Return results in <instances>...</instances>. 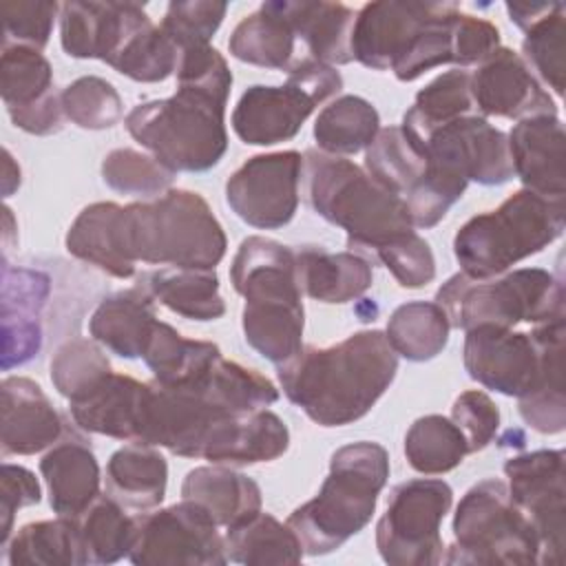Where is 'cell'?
Wrapping results in <instances>:
<instances>
[{
	"instance_id": "obj_8",
	"label": "cell",
	"mask_w": 566,
	"mask_h": 566,
	"mask_svg": "<svg viewBox=\"0 0 566 566\" xmlns=\"http://www.w3.org/2000/svg\"><path fill=\"white\" fill-rule=\"evenodd\" d=\"M564 316L533 332L478 325L467 329L462 360L471 380L502 396H564Z\"/></svg>"
},
{
	"instance_id": "obj_40",
	"label": "cell",
	"mask_w": 566,
	"mask_h": 566,
	"mask_svg": "<svg viewBox=\"0 0 566 566\" xmlns=\"http://www.w3.org/2000/svg\"><path fill=\"white\" fill-rule=\"evenodd\" d=\"M449 329V318L436 301H409L391 312L385 336L398 356L424 363L447 347Z\"/></svg>"
},
{
	"instance_id": "obj_22",
	"label": "cell",
	"mask_w": 566,
	"mask_h": 566,
	"mask_svg": "<svg viewBox=\"0 0 566 566\" xmlns=\"http://www.w3.org/2000/svg\"><path fill=\"white\" fill-rule=\"evenodd\" d=\"M433 9L436 2H367L352 29L354 60L374 71L391 69Z\"/></svg>"
},
{
	"instance_id": "obj_34",
	"label": "cell",
	"mask_w": 566,
	"mask_h": 566,
	"mask_svg": "<svg viewBox=\"0 0 566 566\" xmlns=\"http://www.w3.org/2000/svg\"><path fill=\"white\" fill-rule=\"evenodd\" d=\"M4 557L9 566H80L86 562L80 526L75 517L29 522L7 539Z\"/></svg>"
},
{
	"instance_id": "obj_42",
	"label": "cell",
	"mask_w": 566,
	"mask_h": 566,
	"mask_svg": "<svg viewBox=\"0 0 566 566\" xmlns=\"http://www.w3.org/2000/svg\"><path fill=\"white\" fill-rule=\"evenodd\" d=\"M469 453L462 431L451 418L429 413L418 418L405 436V455L413 471L440 475L462 464Z\"/></svg>"
},
{
	"instance_id": "obj_12",
	"label": "cell",
	"mask_w": 566,
	"mask_h": 566,
	"mask_svg": "<svg viewBox=\"0 0 566 566\" xmlns=\"http://www.w3.org/2000/svg\"><path fill=\"white\" fill-rule=\"evenodd\" d=\"M343 88L336 66L303 57L287 69L281 86L254 84L239 97L230 124L234 135L250 146H274L298 135L312 111Z\"/></svg>"
},
{
	"instance_id": "obj_25",
	"label": "cell",
	"mask_w": 566,
	"mask_h": 566,
	"mask_svg": "<svg viewBox=\"0 0 566 566\" xmlns=\"http://www.w3.org/2000/svg\"><path fill=\"white\" fill-rule=\"evenodd\" d=\"M49 489V504L62 517L82 515L99 497V464L88 442L66 431L40 460Z\"/></svg>"
},
{
	"instance_id": "obj_48",
	"label": "cell",
	"mask_w": 566,
	"mask_h": 566,
	"mask_svg": "<svg viewBox=\"0 0 566 566\" xmlns=\"http://www.w3.org/2000/svg\"><path fill=\"white\" fill-rule=\"evenodd\" d=\"M64 117L86 130L115 126L124 115L117 88L99 75H82L60 91Z\"/></svg>"
},
{
	"instance_id": "obj_18",
	"label": "cell",
	"mask_w": 566,
	"mask_h": 566,
	"mask_svg": "<svg viewBox=\"0 0 566 566\" xmlns=\"http://www.w3.org/2000/svg\"><path fill=\"white\" fill-rule=\"evenodd\" d=\"M0 95L4 108L20 130L29 135H53L64 126L60 93L53 88V69L42 51L7 44L0 55Z\"/></svg>"
},
{
	"instance_id": "obj_50",
	"label": "cell",
	"mask_w": 566,
	"mask_h": 566,
	"mask_svg": "<svg viewBox=\"0 0 566 566\" xmlns=\"http://www.w3.org/2000/svg\"><path fill=\"white\" fill-rule=\"evenodd\" d=\"M467 186H469L467 179L427 161L422 177L402 197L407 201L413 228L429 230L438 226L449 212V208L464 195Z\"/></svg>"
},
{
	"instance_id": "obj_54",
	"label": "cell",
	"mask_w": 566,
	"mask_h": 566,
	"mask_svg": "<svg viewBox=\"0 0 566 566\" xmlns=\"http://www.w3.org/2000/svg\"><path fill=\"white\" fill-rule=\"evenodd\" d=\"M451 420L462 431L469 453H475L493 442L500 429V409L484 391L469 389L453 400Z\"/></svg>"
},
{
	"instance_id": "obj_30",
	"label": "cell",
	"mask_w": 566,
	"mask_h": 566,
	"mask_svg": "<svg viewBox=\"0 0 566 566\" xmlns=\"http://www.w3.org/2000/svg\"><path fill=\"white\" fill-rule=\"evenodd\" d=\"M276 11L290 22L296 38H301L312 57L325 64H349L352 29L356 11L340 2L325 0H272Z\"/></svg>"
},
{
	"instance_id": "obj_39",
	"label": "cell",
	"mask_w": 566,
	"mask_h": 566,
	"mask_svg": "<svg viewBox=\"0 0 566 566\" xmlns=\"http://www.w3.org/2000/svg\"><path fill=\"white\" fill-rule=\"evenodd\" d=\"M228 562L237 564H298L305 555L298 535L270 513H256L248 522L226 528Z\"/></svg>"
},
{
	"instance_id": "obj_29",
	"label": "cell",
	"mask_w": 566,
	"mask_h": 566,
	"mask_svg": "<svg viewBox=\"0 0 566 566\" xmlns=\"http://www.w3.org/2000/svg\"><path fill=\"white\" fill-rule=\"evenodd\" d=\"M294 254L301 292L314 301L349 303L371 287V261L358 252H329L321 245H298Z\"/></svg>"
},
{
	"instance_id": "obj_7",
	"label": "cell",
	"mask_w": 566,
	"mask_h": 566,
	"mask_svg": "<svg viewBox=\"0 0 566 566\" xmlns=\"http://www.w3.org/2000/svg\"><path fill=\"white\" fill-rule=\"evenodd\" d=\"M228 97L226 91L177 84L175 95L137 104L124 126L172 172H206L228 150Z\"/></svg>"
},
{
	"instance_id": "obj_11",
	"label": "cell",
	"mask_w": 566,
	"mask_h": 566,
	"mask_svg": "<svg viewBox=\"0 0 566 566\" xmlns=\"http://www.w3.org/2000/svg\"><path fill=\"white\" fill-rule=\"evenodd\" d=\"M444 564H539V539L500 478L475 482L455 506Z\"/></svg>"
},
{
	"instance_id": "obj_41",
	"label": "cell",
	"mask_w": 566,
	"mask_h": 566,
	"mask_svg": "<svg viewBox=\"0 0 566 566\" xmlns=\"http://www.w3.org/2000/svg\"><path fill=\"white\" fill-rule=\"evenodd\" d=\"M142 358L155 380L179 385L201 376L217 358H221V349L210 340L186 338L172 325L157 321Z\"/></svg>"
},
{
	"instance_id": "obj_16",
	"label": "cell",
	"mask_w": 566,
	"mask_h": 566,
	"mask_svg": "<svg viewBox=\"0 0 566 566\" xmlns=\"http://www.w3.org/2000/svg\"><path fill=\"white\" fill-rule=\"evenodd\" d=\"M301 177L303 155L296 150L254 155L226 181V201L248 226L276 230L296 214Z\"/></svg>"
},
{
	"instance_id": "obj_33",
	"label": "cell",
	"mask_w": 566,
	"mask_h": 566,
	"mask_svg": "<svg viewBox=\"0 0 566 566\" xmlns=\"http://www.w3.org/2000/svg\"><path fill=\"white\" fill-rule=\"evenodd\" d=\"M137 285L164 307L190 321H217L226 314L214 270L159 268L144 272Z\"/></svg>"
},
{
	"instance_id": "obj_2",
	"label": "cell",
	"mask_w": 566,
	"mask_h": 566,
	"mask_svg": "<svg viewBox=\"0 0 566 566\" xmlns=\"http://www.w3.org/2000/svg\"><path fill=\"white\" fill-rule=\"evenodd\" d=\"M276 400L279 389L270 378L221 356L188 382H146L135 442L164 447L181 458H201L203 440L217 420L265 409Z\"/></svg>"
},
{
	"instance_id": "obj_6",
	"label": "cell",
	"mask_w": 566,
	"mask_h": 566,
	"mask_svg": "<svg viewBox=\"0 0 566 566\" xmlns=\"http://www.w3.org/2000/svg\"><path fill=\"white\" fill-rule=\"evenodd\" d=\"M387 478L389 453L382 444L358 440L336 449L318 493L287 517L305 555H327L358 535L371 522Z\"/></svg>"
},
{
	"instance_id": "obj_15",
	"label": "cell",
	"mask_w": 566,
	"mask_h": 566,
	"mask_svg": "<svg viewBox=\"0 0 566 566\" xmlns=\"http://www.w3.org/2000/svg\"><path fill=\"white\" fill-rule=\"evenodd\" d=\"M511 500L533 524L539 539V564L559 566L564 557V449H537L504 462Z\"/></svg>"
},
{
	"instance_id": "obj_56",
	"label": "cell",
	"mask_w": 566,
	"mask_h": 566,
	"mask_svg": "<svg viewBox=\"0 0 566 566\" xmlns=\"http://www.w3.org/2000/svg\"><path fill=\"white\" fill-rule=\"evenodd\" d=\"M551 7L553 2H506V13L511 22L524 31L537 18H542Z\"/></svg>"
},
{
	"instance_id": "obj_13",
	"label": "cell",
	"mask_w": 566,
	"mask_h": 566,
	"mask_svg": "<svg viewBox=\"0 0 566 566\" xmlns=\"http://www.w3.org/2000/svg\"><path fill=\"white\" fill-rule=\"evenodd\" d=\"M453 504L444 480L416 478L391 489L376 524V548L391 566H433L444 557L440 526Z\"/></svg>"
},
{
	"instance_id": "obj_20",
	"label": "cell",
	"mask_w": 566,
	"mask_h": 566,
	"mask_svg": "<svg viewBox=\"0 0 566 566\" xmlns=\"http://www.w3.org/2000/svg\"><path fill=\"white\" fill-rule=\"evenodd\" d=\"M150 22L137 2H82L60 4V42L66 55L77 60H108L124 42Z\"/></svg>"
},
{
	"instance_id": "obj_4",
	"label": "cell",
	"mask_w": 566,
	"mask_h": 566,
	"mask_svg": "<svg viewBox=\"0 0 566 566\" xmlns=\"http://www.w3.org/2000/svg\"><path fill=\"white\" fill-rule=\"evenodd\" d=\"M117 243L128 263L214 270L226 256L228 239L208 201L192 190L168 192L119 206Z\"/></svg>"
},
{
	"instance_id": "obj_43",
	"label": "cell",
	"mask_w": 566,
	"mask_h": 566,
	"mask_svg": "<svg viewBox=\"0 0 566 566\" xmlns=\"http://www.w3.org/2000/svg\"><path fill=\"white\" fill-rule=\"evenodd\" d=\"M471 111V73L464 69H451L416 93L413 106L402 117V126L422 139L433 128L469 115Z\"/></svg>"
},
{
	"instance_id": "obj_23",
	"label": "cell",
	"mask_w": 566,
	"mask_h": 566,
	"mask_svg": "<svg viewBox=\"0 0 566 566\" xmlns=\"http://www.w3.org/2000/svg\"><path fill=\"white\" fill-rule=\"evenodd\" d=\"M509 153L513 175L522 186L542 197L564 199V126L557 115H535L520 119L511 133Z\"/></svg>"
},
{
	"instance_id": "obj_57",
	"label": "cell",
	"mask_w": 566,
	"mask_h": 566,
	"mask_svg": "<svg viewBox=\"0 0 566 566\" xmlns=\"http://www.w3.org/2000/svg\"><path fill=\"white\" fill-rule=\"evenodd\" d=\"M20 186V168L13 161L11 153L4 150V177H2V195L11 197V192Z\"/></svg>"
},
{
	"instance_id": "obj_45",
	"label": "cell",
	"mask_w": 566,
	"mask_h": 566,
	"mask_svg": "<svg viewBox=\"0 0 566 566\" xmlns=\"http://www.w3.org/2000/svg\"><path fill=\"white\" fill-rule=\"evenodd\" d=\"M522 60L557 97L564 95L566 77V4L553 7L524 29Z\"/></svg>"
},
{
	"instance_id": "obj_37",
	"label": "cell",
	"mask_w": 566,
	"mask_h": 566,
	"mask_svg": "<svg viewBox=\"0 0 566 566\" xmlns=\"http://www.w3.org/2000/svg\"><path fill=\"white\" fill-rule=\"evenodd\" d=\"M294 31L290 22L276 11L274 2H263L254 13L245 15L230 33L228 49L232 57L263 66L290 69L294 55Z\"/></svg>"
},
{
	"instance_id": "obj_27",
	"label": "cell",
	"mask_w": 566,
	"mask_h": 566,
	"mask_svg": "<svg viewBox=\"0 0 566 566\" xmlns=\"http://www.w3.org/2000/svg\"><path fill=\"white\" fill-rule=\"evenodd\" d=\"M144 385L126 374H106L82 396L69 400V413L77 429L135 442Z\"/></svg>"
},
{
	"instance_id": "obj_24",
	"label": "cell",
	"mask_w": 566,
	"mask_h": 566,
	"mask_svg": "<svg viewBox=\"0 0 566 566\" xmlns=\"http://www.w3.org/2000/svg\"><path fill=\"white\" fill-rule=\"evenodd\" d=\"M290 447L287 424L270 409H254L217 420L201 447L212 464H256L281 458Z\"/></svg>"
},
{
	"instance_id": "obj_3",
	"label": "cell",
	"mask_w": 566,
	"mask_h": 566,
	"mask_svg": "<svg viewBox=\"0 0 566 566\" xmlns=\"http://www.w3.org/2000/svg\"><path fill=\"white\" fill-rule=\"evenodd\" d=\"M230 281L245 301V343L274 365L296 356L303 347L305 312L294 248L259 234L243 239L230 265Z\"/></svg>"
},
{
	"instance_id": "obj_49",
	"label": "cell",
	"mask_w": 566,
	"mask_h": 566,
	"mask_svg": "<svg viewBox=\"0 0 566 566\" xmlns=\"http://www.w3.org/2000/svg\"><path fill=\"white\" fill-rule=\"evenodd\" d=\"M111 371L106 354L88 338L66 340L51 358V382L66 400L82 396Z\"/></svg>"
},
{
	"instance_id": "obj_38",
	"label": "cell",
	"mask_w": 566,
	"mask_h": 566,
	"mask_svg": "<svg viewBox=\"0 0 566 566\" xmlns=\"http://www.w3.org/2000/svg\"><path fill=\"white\" fill-rule=\"evenodd\" d=\"M378 130L380 115L376 106L360 95H340L332 99L314 122L318 150L338 157L365 150Z\"/></svg>"
},
{
	"instance_id": "obj_9",
	"label": "cell",
	"mask_w": 566,
	"mask_h": 566,
	"mask_svg": "<svg viewBox=\"0 0 566 566\" xmlns=\"http://www.w3.org/2000/svg\"><path fill=\"white\" fill-rule=\"evenodd\" d=\"M564 226V199L522 188L495 210L480 212L462 223L453 237V254L467 276L493 279L548 248L562 237Z\"/></svg>"
},
{
	"instance_id": "obj_53",
	"label": "cell",
	"mask_w": 566,
	"mask_h": 566,
	"mask_svg": "<svg viewBox=\"0 0 566 566\" xmlns=\"http://www.w3.org/2000/svg\"><path fill=\"white\" fill-rule=\"evenodd\" d=\"M60 11L57 2L42 0H18L2 2V46L22 44L42 51L49 44L55 15Z\"/></svg>"
},
{
	"instance_id": "obj_17",
	"label": "cell",
	"mask_w": 566,
	"mask_h": 566,
	"mask_svg": "<svg viewBox=\"0 0 566 566\" xmlns=\"http://www.w3.org/2000/svg\"><path fill=\"white\" fill-rule=\"evenodd\" d=\"M427 161L482 186L511 181L513 161L506 133L482 115L455 117L422 137Z\"/></svg>"
},
{
	"instance_id": "obj_47",
	"label": "cell",
	"mask_w": 566,
	"mask_h": 566,
	"mask_svg": "<svg viewBox=\"0 0 566 566\" xmlns=\"http://www.w3.org/2000/svg\"><path fill=\"white\" fill-rule=\"evenodd\" d=\"M175 175L159 159L135 148H115L102 161V179L108 188L144 201L168 192Z\"/></svg>"
},
{
	"instance_id": "obj_14",
	"label": "cell",
	"mask_w": 566,
	"mask_h": 566,
	"mask_svg": "<svg viewBox=\"0 0 566 566\" xmlns=\"http://www.w3.org/2000/svg\"><path fill=\"white\" fill-rule=\"evenodd\" d=\"M135 542L128 559L137 566H221L226 542L214 517L197 502H181L135 515Z\"/></svg>"
},
{
	"instance_id": "obj_19",
	"label": "cell",
	"mask_w": 566,
	"mask_h": 566,
	"mask_svg": "<svg viewBox=\"0 0 566 566\" xmlns=\"http://www.w3.org/2000/svg\"><path fill=\"white\" fill-rule=\"evenodd\" d=\"M473 108L482 117L524 119L535 115H557V106L526 62L513 49H495L471 73Z\"/></svg>"
},
{
	"instance_id": "obj_21",
	"label": "cell",
	"mask_w": 566,
	"mask_h": 566,
	"mask_svg": "<svg viewBox=\"0 0 566 566\" xmlns=\"http://www.w3.org/2000/svg\"><path fill=\"white\" fill-rule=\"evenodd\" d=\"M2 394V455H33L51 449L69 431L42 387L24 376H7Z\"/></svg>"
},
{
	"instance_id": "obj_32",
	"label": "cell",
	"mask_w": 566,
	"mask_h": 566,
	"mask_svg": "<svg viewBox=\"0 0 566 566\" xmlns=\"http://www.w3.org/2000/svg\"><path fill=\"white\" fill-rule=\"evenodd\" d=\"M104 486L124 509L144 513L159 506L166 495L168 462L153 444H124L108 458Z\"/></svg>"
},
{
	"instance_id": "obj_31",
	"label": "cell",
	"mask_w": 566,
	"mask_h": 566,
	"mask_svg": "<svg viewBox=\"0 0 566 566\" xmlns=\"http://www.w3.org/2000/svg\"><path fill=\"white\" fill-rule=\"evenodd\" d=\"M181 497L201 504L219 526L232 528L261 513L259 484L226 464L195 467L181 482Z\"/></svg>"
},
{
	"instance_id": "obj_36",
	"label": "cell",
	"mask_w": 566,
	"mask_h": 566,
	"mask_svg": "<svg viewBox=\"0 0 566 566\" xmlns=\"http://www.w3.org/2000/svg\"><path fill=\"white\" fill-rule=\"evenodd\" d=\"M427 168V153L420 137L402 124L385 126L365 148V170L394 195L405 197Z\"/></svg>"
},
{
	"instance_id": "obj_35",
	"label": "cell",
	"mask_w": 566,
	"mask_h": 566,
	"mask_svg": "<svg viewBox=\"0 0 566 566\" xmlns=\"http://www.w3.org/2000/svg\"><path fill=\"white\" fill-rule=\"evenodd\" d=\"M119 203L115 201H95L73 219L66 232V252L75 259L95 265L104 274L115 279H130L135 265L128 263L119 250L115 221Z\"/></svg>"
},
{
	"instance_id": "obj_46",
	"label": "cell",
	"mask_w": 566,
	"mask_h": 566,
	"mask_svg": "<svg viewBox=\"0 0 566 566\" xmlns=\"http://www.w3.org/2000/svg\"><path fill=\"white\" fill-rule=\"evenodd\" d=\"M177 44L166 35L159 24H153V20L137 29L108 60V66H113L117 73L144 84L164 82L177 71Z\"/></svg>"
},
{
	"instance_id": "obj_44",
	"label": "cell",
	"mask_w": 566,
	"mask_h": 566,
	"mask_svg": "<svg viewBox=\"0 0 566 566\" xmlns=\"http://www.w3.org/2000/svg\"><path fill=\"white\" fill-rule=\"evenodd\" d=\"M88 564H115L128 557L135 542V517L111 495H99L75 517Z\"/></svg>"
},
{
	"instance_id": "obj_55",
	"label": "cell",
	"mask_w": 566,
	"mask_h": 566,
	"mask_svg": "<svg viewBox=\"0 0 566 566\" xmlns=\"http://www.w3.org/2000/svg\"><path fill=\"white\" fill-rule=\"evenodd\" d=\"M42 500V489L38 478L20 464L4 462L0 473V515H2V544H7L13 526V515L22 506L38 504Z\"/></svg>"
},
{
	"instance_id": "obj_5",
	"label": "cell",
	"mask_w": 566,
	"mask_h": 566,
	"mask_svg": "<svg viewBox=\"0 0 566 566\" xmlns=\"http://www.w3.org/2000/svg\"><path fill=\"white\" fill-rule=\"evenodd\" d=\"M310 208L347 232V248L363 256L413 230L407 201L354 161L307 148L303 155Z\"/></svg>"
},
{
	"instance_id": "obj_51",
	"label": "cell",
	"mask_w": 566,
	"mask_h": 566,
	"mask_svg": "<svg viewBox=\"0 0 566 566\" xmlns=\"http://www.w3.org/2000/svg\"><path fill=\"white\" fill-rule=\"evenodd\" d=\"M228 4L217 0H190V2H170L161 29L177 44L179 51L210 44L212 35L226 18Z\"/></svg>"
},
{
	"instance_id": "obj_52",
	"label": "cell",
	"mask_w": 566,
	"mask_h": 566,
	"mask_svg": "<svg viewBox=\"0 0 566 566\" xmlns=\"http://www.w3.org/2000/svg\"><path fill=\"white\" fill-rule=\"evenodd\" d=\"M371 256L394 274L400 287L418 290L436 279L433 250L416 230L396 237L378 248Z\"/></svg>"
},
{
	"instance_id": "obj_28",
	"label": "cell",
	"mask_w": 566,
	"mask_h": 566,
	"mask_svg": "<svg viewBox=\"0 0 566 566\" xmlns=\"http://www.w3.org/2000/svg\"><path fill=\"white\" fill-rule=\"evenodd\" d=\"M157 321L155 298L135 285L99 301L88 318V334L119 358L135 360L144 356Z\"/></svg>"
},
{
	"instance_id": "obj_26",
	"label": "cell",
	"mask_w": 566,
	"mask_h": 566,
	"mask_svg": "<svg viewBox=\"0 0 566 566\" xmlns=\"http://www.w3.org/2000/svg\"><path fill=\"white\" fill-rule=\"evenodd\" d=\"M49 296V276L29 268H9L4 263L2 287V327L4 354L2 369L24 365L42 345L40 312Z\"/></svg>"
},
{
	"instance_id": "obj_10",
	"label": "cell",
	"mask_w": 566,
	"mask_h": 566,
	"mask_svg": "<svg viewBox=\"0 0 566 566\" xmlns=\"http://www.w3.org/2000/svg\"><path fill=\"white\" fill-rule=\"evenodd\" d=\"M449 325L515 327L564 316V283L542 268H520L493 279H471L464 272L449 276L436 292Z\"/></svg>"
},
{
	"instance_id": "obj_1",
	"label": "cell",
	"mask_w": 566,
	"mask_h": 566,
	"mask_svg": "<svg viewBox=\"0 0 566 566\" xmlns=\"http://www.w3.org/2000/svg\"><path fill=\"white\" fill-rule=\"evenodd\" d=\"M396 371L398 354L380 329L356 332L329 347H301L276 365L287 400L321 427H345L367 416Z\"/></svg>"
}]
</instances>
